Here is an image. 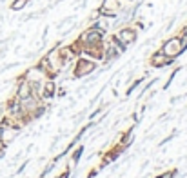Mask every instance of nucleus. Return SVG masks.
<instances>
[{"label":"nucleus","mask_w":187,"mask_h":178,"mask_svg":"<svg viewBox=\"0 0 187 178\" xmlns=\"http://www.w3.org/2000/svg\"><path fill=\"white\" fill-rule=\"evenodd\" d=\"M93 69H95V64H93V62H80L76 75H87V73H91Z\"/></svg>","instance_id":"7ed1b4c3"},{"label":"nucleus","mask_w":187,"mask_h":178,"mask_svg":"<svg viewBox=\"0 0 187 178\" xmlns=\"http://www.w3.org/2000/svg\"><path fill=\"white\" fill-rule=\"evenodd\" d=\"M156 178H167V176H156Z\"/></svg>","instance_id":"9d476101"},{"label":"nucleus","mask_w":187,"mask_h":178,"mask_svg":"<svg viewBox=\"0 0 187 178\" xmlns=\"http://www.w3.org/2000/svg\"><path fill=\"white\" fill-rule=\"evenodd\" d=\"M53 91H55V84H51V82H49V84L45 85V91H44V97H45V98H49V97L53 95Z\"/></svg>","instance_id":"6e6552de"},{"label":"nucleus","mask_w":187,"mask_h":178,"mask_svg":"<svg viewBox=\"0 0 187 178\" xmlns=\"http://www.w3.org/2000/svg\"><path fill=\"white\" fill-rule=\"evenodd\" d=\"M182 51H184V47H182V42L178 38H173V40H169V42H166L164 47H162V53H164L166 57H169V58L178 57Z\"/></svg>","instance_id":"f257e3e1"},{"label":"nucleus","mask_w":187,"mask_h":178,"mask_svg":"<svg viewBox=\"0 0 187 178\" xmlns=\"http://www.w3.org/2000/svg\"><path fill=\"white\" fill-rule=\"evenodd\" d=\"M100 38H102V33L96 31V29H93V31H89L85 35V42L87 44H96V42H100Z\"/></svg>","instance_id":"20e7f679"},{"label":"nucleus","mask_w":187,"mask_h":178,"mask_svg":"<svg viewBox=\"0 0 187 178\" xmlns=\"http://www.w3.org/2000/svg\"><path fill=\"white\" fill-rule=\"evenodd\" d=\"M29 93H31L29 84H22L20 89H18V98H20V100H27V98H29Z\"/></svg>","instance_id":"423d86ee"},{"label":"nucleus","mask_w":187,"mask_h":178,"mask_svg":"<svg viewBox=\"0 0 187 178\" xmlns=\"http://www.w3.org/2000/svg\"><path fill=\"white\" fill-rule=\"evenodd\" d=\"M173 58H169V57H164V53H156L154 57H153V65H166V64H169Z\"/></svg>","instance_id":"39448f33"},{"label":"nucleus","mask_w":187,"mask_h":178,"mask_svg":"<svg viewBox=\"0 0 187 178\" xmlns=\"http://www.w3.org/2000/svg\"><path fill=\"white\" fill-rule=\"evenodd\" d=\"M2 149H4V142L0 140V151H2Z\"/></svg>","instance_id":"1a4fd4ad"},{"label":"nucleus","mask_w":187,"mask_h":178,"mask_svg":"<svg viewBox=\"0 0 187 178\" xmlns=\"http://www.w3.org/2000/svg\"><path fill=\"white\" fill-rule=\"evenodd\" d=\"M118 38L122 40L124 44H131V42L136 40V33H134L133 29H122L120 35H118Z\"/></svg>","instance_id":"f03ea898"},{"label":"nucleus","mask_w":187,"mask_h":178,"mask_svg":"<svg viewBox=\"0 0 187 178\" xmlns=\"http://www.w3.org/2000/svg\"><path fill=\"white\" fill-rule=\"evenodd\" d=\"M27 4V0H17V2H13L11 4V9H15V11H18V9H22L24 6Z\"/></svg>","instance_id":"0eeeda50"}]
</instances>
